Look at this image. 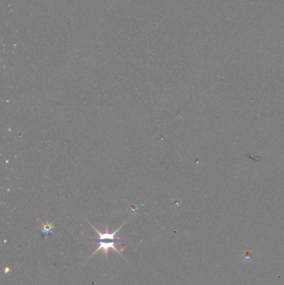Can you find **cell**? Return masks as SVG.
Here are the masks:
<instances>
[{
  "label": "cell",
  "instance_id": "cell-1",
  "mask_svg": "<svg viewBox=\"0 0 284 285\" xmlns=\"http://www.w3.org/2000/svg\"><path fill=\"white\" fill-rule=\"evenodd\" d=\"M94 242L97 244V249L95 250V252H94V254L91 255L89 259H90L94 254H96L97 252L100 251V250H103V251H104V253L105 254L107 258H108V251H109V249H114V251H116V253H117V254L121 255L120 252L118 251L117 248H116V247H115V244H120V241H101V240H97V239H96Z\"/></svg>",
  "mask_w": 284,
  "mask_h": 285
},
{
  "label": "cell",
  "instance_id": "cell-2",
  "mask_svg": "<svg viewBox=\"0 0 284 285\" xmlns=\"http://www.w3.org/2000/svg\"><path fill=\"white\" fill-rule=\"evenodd\" d=\"M124 224L122 225V226H120L118 228H117V229H116L114 232H112V233H109V232H108L107 226L106 227V230H105L104 233H102V232L98 231L97 228H94L93 225H92V227L95 229V231L97 232V240H101V241H118L119 238H117V232L120 230V228L124 226Z\"/></svg>",
  "mask_w": 284,
  "mask_h": 285
},
{
  "label": "cell",
  "instance_id": "cell-3",
  "mask_svg": "<svg viewBox=\"0 0 284 285\" xmlns=\"http://www.w3.org/2000/svg\"><path fill=\"white\" fill-rule=\"evenodd\" d=\"M53 228H54L53 225L48 222L43 224V235H48Z\"/></svg>",
  "mask_w": 284,
  "mask_h": 285
}]
</instances>
